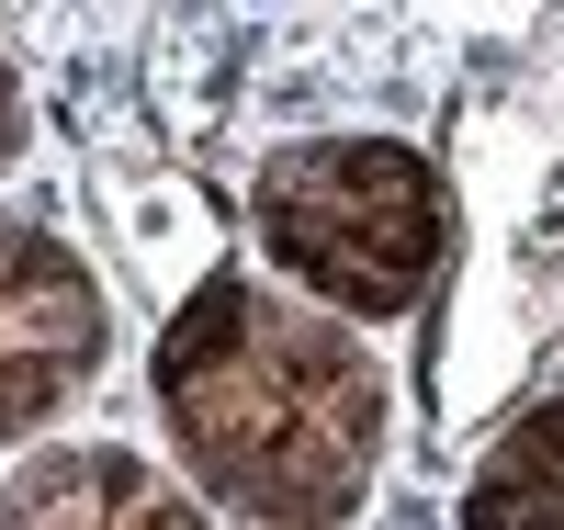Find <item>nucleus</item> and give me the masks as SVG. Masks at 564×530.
<instances>
[{"instance_id":"obj_1","label":"nucleus","mask_w":564,"mask_h":530,"mask_svg":"<svg viewBox=\"0 0 564 530\" xmlns=\"http://www.w3.org/2000/svg\"><path fill=\"white\" fill-rule=\"evenodd\" d=\"M148 396L181 474L249 530H350L384 474L395 383L327 305L249 271H204L170 305Z\"/></svg>"},{"instance_id":"obj_2","label":"nucleus","mask_w":564,"mask_h":530,"mask_svg":"<svg viewBox=\"0 0 564 530\" xmlns=\"http://www.w3.org/2000/svg\"><path fill=\"white\" fill-rule=\"evenodd\" d=\"M249 226L271 271L339 327L417 316L452 260V181L406 136H294L249 181Z\"/></svg>"},{"instance_id":"obj_3","label":"nucleus","mask_w":564,"mask_h":530,"mask_svg":"<svg viewBox=\"0 0 564 530\" xmlns=\"http://www.w3.org/2000/svg\"><path fill=\"white\" fill-rule=\"evenodd\" d=\"M113 361V305L68 237L0 215V441L57 429Z\"/></svg>"},{"instance_id":"obj_4","label":"nucleus","mask_w":564,"mask_h":530,"mask_svg":"<svg viewBox=\"0 0 564 530\" xmlns=\"http://www.w3.org/2000/svg\"><path fill=\"white\" fill-rule=\"evenodd\" d=\"M0 530H215V519L124 441H45L0 486Z\"/></svg>"},{"instance_id":"obj_5","label":"nucleus","mask_w":564,"mask_h":530,"mask_svg":"<svg viewBox=\"0 0 564 530\" xmlns=\"http://www.w3.org/2000/svg\"><path fill=\"white\" fill-rule=\"evenodd\" d=\"M452 530H564V396L520 407L486 441V463L463 474Z\"/></svg>"},{"instance_id":"obj_6","label":"nucleus","mask_w":564,"mask_h":530,"mask_svg":"<svg viewBox=\"0 0 564 530\" xmlns=\"http://www.w3.org/2000/svg\"><path fill=\"white\" fill-rule=\"evenodd\" d=\"M23 136H34V102H23V68H12V45H0V170L23 159Z\"/></svg>"}]
</instances>
